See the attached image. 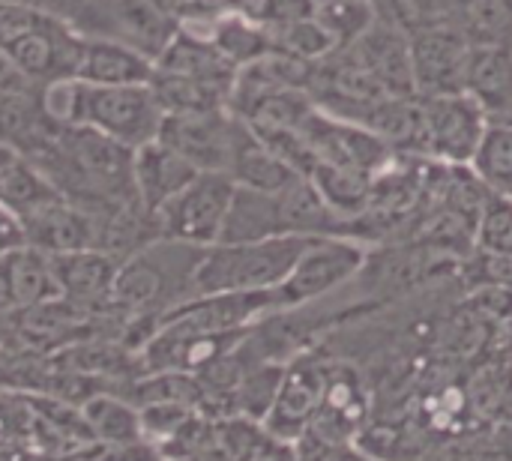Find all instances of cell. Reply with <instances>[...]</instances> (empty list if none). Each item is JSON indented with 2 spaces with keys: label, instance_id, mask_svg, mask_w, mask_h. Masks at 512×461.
Wrapping results in <instances>:
<instances>
[{
  "label": "cell",
  "instance_id": "obj_1",
  "mask_svg": "<svg viewBox=\"0 0 512 461\" xmlns=\"http://www.w3.org/2000/svg\"><path fill=\"white\" fill-rule=\"evenodd\" d=\"M39 99L54 120L93 126L129 150L156 141L165 120V111L156 102L150 84L99 87L66 78L57 84H45L39 90Z\"/></svg>",
  "mask_w": 512,
  "mask_h": 461
},
{
  "label": "cell",
  "instance_id": "obj_2",
  "mask_svg": "<svg viewBox=\"0 0 512 461\" xmlns=\"http://www.w3.org/2000/svg\"><path fill=\"white\" fill-rule=\"evenodd\" d=\"M84 36L60 15L30 0H0V54L33 84L75 78Z\"/></svg>",
  "mask_w": 512,
  "mask_h": 461
},
{
  "label": "cell",
  "instance_id": "obj_3",
  "mask_svg": "<svg viewBox=\"0 0 512 461\" xmlns=\"http://www.w3.org/2000/svg\"><path fill=\"white\" fill-rule=\"evenodd\" d=\"M315 237L282 234L252 243H213L195 270L192 297L276 291Z\"/></svg>",
  "mask_w": 512,
  "mask_h": 461
},
{
  "label": "cell",
  "instance_id": "obj_4",
  "mask_svg": "<svg viewBox=\"0 0 512 461\" xmlns=\"http://www.w3.org/2000/svg\"><path fill=\"white\" fill-rule=\"evenodd\" d=\"M369 264V249L363 240L354 237H315L297 264L291 267L288 279L276 288L279 309H300L315 300L330 297L351 279H357Z\"/></svg>",
  "mask_w": 512,
  "mask_h": 461
},
{
  "label": "cell",
  "instance_id": "obj_5",
  "mask_svg": "<svg viewBox=\"0 0 512 461\" xmlns=\"http://www.w3.org/2000/svg\"><path fill=\"white\" fill-rule=\"evenodd\" d=\"M234 189L237 183L228 171H198L195 180L156 213L159 237L183 240L192 246L219 243Z\"/></svg>",
  "mask_w": 512,
  "mask_h": 461
},
{
  "label": "cell",
  "instance_id": "obj_6",
  "mask_svg": "<svg viewBox=\"0 0 512 461\" xmlns=\"http://www.w3.org/2000/svg\"><path fill=\"white\" fill-rule=\"evenodd\" d=\"M423 156L444 165H471L489 114L468 90L420 96Z\"/></svg>",
  "mask_w": 512,
  "mask_h": 461
},
{
  "label": "cell",
  "instance_id": "obj_7",
  "mask_svg": "<svg viewBox=\"0 0 512 461\" xmlns=\"http://www.w3.org/2000/svg\"><path fill=\"white\" fill-rule=\"evenodd\" d=\"M237 114L231 108L165 114L159 141L174 147L198 171H228L234 150Z\"/></svg>",
  "mask_w": 512,
  "mask_h": 461
},
{
  "label": "cell",
  "instance_id": "obj_8",
  "mask_svg": "<svg viewBox=\"0 0 512 461\" xmlns=\"http://www.w3.org/2000/svg\"><path fill=\"white\" fill-rule=\"evenodd\" d=\"M327 381H330V369L324 363H318L309 354L294 357L282 372V384L270 414L264 417V429L273 432L276 438L297 444L309 432V426L315 423L324 405Z\"/></svg>",
  "mask_w": 512,
  "mask_h": 461
},
{
  "label": "cell",
  "instance_id": "obj_9",
  "mask_svg": "<svg viewBox=\"0 0 512 461\" xmlns=\"http://www.w3.org/2000/svg\"><path fill=\"white\" fill-rule=\"evenodd\" d=\"M411 57L417 93L465 90V63L471 39L453 24H417L411 33Z\"/></svg>",
  "mask_w": 512,
  "mask_h": 461
},
{
  "label": "cell",
  "instance_id": "obj_10",
  "mask_svg": "<svg viewBox=\"0 0 512 461\" xmlns=\"http://www.w3.org/2000/svg\"><path fill=\"white\" fill-rule=\"evenodd\" d=\"M351 51L363 60V66L381 81L390 96L408 99L417 93L414 78V57H411V36L408 30L390 15L375 18V24L351 45Z\"/></svg>",
  "mask_w": 512,
  "mask_h": 461
},
{
  "label": "cell",
  "instance_id": "obj_11",
  "mask_svg": "<svg viewBox=\"0 0 512 461\" xmlns=\"http://www.w3.org/2000/svg\"><path fill=\"white\" fill-rule=\"evenodd\" d=\"M120 261H123L120 255L105 252V249H81V252L51 255L60 297H66L69 303L90 309V312H108Z\"/></svg>",
  "mask_w": 512,
  "mask_h": 461
},
{
  "label": "cell",
  "instance_id": "obj_12",
  "mask_svg": "<svg viewBox=\"0 0 512 461\" xmlns=\"http://www.w3.org/2000/svg\"><path fill=\"white\" fill-rule=\"evenodd\" d=\"M60 297L51 255L24 243L0 255V315Z\"/></svg>",
  "mask_w": 512,
  "mask_h": 461
},
{
  "label": "cell",
  "instance_id": "obj_13",
  "mask_svg": "<svg viewBox=\"0 0 512 461\" xmlns=\"http://www.w3.org/2000/svg\"><path fill=\"white\" fill-rule=\"evenodd\" d=\"M156 69H165V72H174V75H183V78H192V81H201V84H210V87H222V90H234V81H237V66L213 45V39L195 27H186L180 24L177 36L168 42V48L153 60Z\"/></svg>",
  "mask_w": 512,
  "mask_h": 461
},
{
  "label": "cell",
  "instance_id": "obj_14",
  "mask_svg": "<svg viewBox=\"0 0 512 461\" xmlns=\"http://www.w3.org/2000/svg\"><path fill=\"white\" fill-rule=\"evenodd\" d=\"M132 174L141 207L156 216L180 189H186L195 180L198 168L189 159H183L174 147L156 138L135 150Z\"/></svg>",
  "mask_w": 512,
  "mask_h": 461
},
{
  "label": "cell",
  "instance_id": "obj_15",
  "mask_svg": "<svg viewBox=\"0 0 512 461\" xmlns=\"http://www.w3.org/2000/svg\"><path fill=\"white\" fill-rule=\"evenodd\" d=\"M465 90L489 117H512V42H471Z\"/></svg>",
  "mask_w": 512,
  "mask_h": 461
},
{
  "label": "cell",
  "instance_id": "obj_16",
  "mask_svg": "<svg viewBox=\"0 0 512 461\" xmlns=\"http://www.w3.org/2000/svg\"><path fill=\"white\" fill-rule=\"evenodd\" d=\"M150 78H153V60L147 54L123 42L84 36L75 63V81L120 87V84H150Z\"/></svg>",
  "mask_w": 512,
  "mask_h": 461
},
{
  "label": "cell",
  "instance_id": "obj_17",
  "mask_svg": "<svg viewBox=\"0 0 512 461\" xmlns=\"http://www.w3.org/2000/svg\"><path fill=\"white\" fill-rule=\"evenodd\" d=\"M228 174L234 177L237 186L261 189V192H279L285 189L294 177H300L267 141H261L240 117H237V132H234V150L228 162Z\"/></svg>",
  "mask_w": 512,
  "mask_h": 461
},
{
  "label": "cell",
  "instance_id": "obj_18",
  "mask_svg": "<svg viewBox=\"0 0 512 461\" xmlns=\"http://www.w3.org/2000/svg\"><path fill=\"white\" fill-rule=\"evenodd\" d=\"M309 180L315 183V189L321 192V198L327 201V207L348 225V234H351L354 222L369 210L372 189H375V174L366 171V168H354V165L318 162L309 171Z\"/></svg>",
  "mask_w": 512,
  "mask_h": 461
},
{
  "label": "cell",
  "instance_id": "obj_19",
  "mask_svg": "<svg viewBox=\"0 0 512 461\" xmlns=\"http://www.w3.org/2000/svg\"><path fill=\"white\" fill-rule=\"evenodd\" d=\"M282 234H285V225H282L279 195L237 186L219 243H252V240H267V237H282Z\"/></svg>",
  "mask_w": 512,
  "mask_h": 461
},
{
  "label": "cell",
  "instance_id": "obj_20",
  "mask_svg": "<svg viewBox=\"0 0 512 461\" xmlns=\"http://www.w3.org/2000/svg\"><path fill=\"white\" fill-rule=\"evenodd\" d=\"M60 198V192L42 177V171L9 141H0V204L18 216Z\"/></svg>",
  "mask_w": 512,
  "mask_h": 461
},
{
  "label": "cell",
  "instance_id": "obj_21",
  "mask_svg": "<svg viewBox=\"0 0 512 461\" xmlns=\"http://www.w3.org/2000/svg\"><path fill=\"white\" fill-rule=\"evenodd\" d=\"M195 30L207 33L213 39V45L237 69H243V66H249V63H255V60H261V57L276 51L270 30L261 21H255L249 12H240V9H234V12L204 24V27H195Z\"/></svg>",
  "mask_w": 512,
  "mask_h": 461
},
{
  "label": "cell",
  "instance_id": "obj_22",
  "mask_svg": "<svg viewBox=\"0 0 512 461\" xmlns=\"http://www.w3.org/2000/svg\"><path fill=\"white\" fill-rule=\"evenodd\" d=\"M471 168L495 195L512 201V117H489Z\"/></svg>",
  "mask_w": 512,
  "mask_h": 461
},
{
  "label": "cell",
  "instance_id": "obj_23",
  "mask_svg": "<svg viewBox=\"0 0 512 461\" xmlns=\"http://www.w3.org/2000/svg\"><path fill=\"white\" fill-rule=\"evenodd\" d=\"M150 90L156 96V102L162 105L165 114H189V111H210V108H228L231 105V93L222 87H210L165 69L153 66V78H150Z\"/></svg>",
  "mask_w": 512,
  "mask_h": 461
},
{
  "label": "cell",
  "instance_id": "obj_24",
  "mask_svg": "<svg viewBox=\"0 0 512 461\" xmlns=\"http://www.w3.org/2000/svg\"><path fill=\"white\" fill-rule=\"evenodd\" d=\"M84 423L90 426V432L96 438H102L105 444H135L144 441L141 438V414L132 402L114 396H93L84 405Z\"/></svg>",
  "mask_w": 512,
  "mask_h": 461
},
{
  "label": "cell",
  "instance_id": "obj_25",
  "mask_svg": "<svg viewBox=\"0 0 512 461\" xmlns=\"http://www.w3.org/2000/svg\"><path fill=\"white\" fill-rule=\"evenodd\" d=\"M318 21L330 30L339 48H351L378 18L372 0H324L318 3Z\"/></svg>",
  "mask_w": 512,
  "mask_h": 461
},
{
  "label": "cell",
  "instance_id": "obj_26",
  "mask_svg": "<svg viewBox=\"0 0 512 461\" xmlns=\"http://www.w3.org/2000/svg\"><path fill=\"white\" fill-rule=\"evenodd\" d=\"M270 36H273L276 51L291 54V57H300V60H309V63H321L324 57H330L333 51H339L336 39L318 21V15L303 18V21L288 24V27H276V30H270Z\"/></svg>",
  "mask_w": 512,
  "mask_h": 461
},
{
  "label": "cell",
  "instance_id": "obj_27",
  "mask_svg": "<svg viewBox=\"0 0 512 461\" xmlns=\"http://www.w3.org/2000/svg\"><path fill=\"white\" fill-rule=\"evenodd\" d=\"M474 249L512 255V201L495 195L483 204L474 225Z\"/></svg>",
  "mask_w": 512,
  "mask_h": 461
},
{
  "label": "cell",
  "instance_id": "obj_28",
  "mask_svg": "<svg viewBox=\"0 0 512 461\" xmlns=\"http://www.w3.org/2000/svg\"><path fill=\"white\" fill-rule=\"evenodd\" d=\"M315 12H318V0H261L249 15L261 21L267 30H276L312 18Z\"/></svg>",
  "mask_w": 512,
  "mask_h": 461
},
{
  "label": "cell",
  "instance_id": "obj_29",
  "mask_svg": "<svg viewBox=\"0 0 512 461\" xmlns=\"http://www.w3.org/2000/svg\"><path fill=\"white\" fill-rule=\"evenodd\" d=\"M36 90H39V84H33L24 72H18V69L0 54V102L24 99V96H33Z\"/></svg>",
  "mask_w": 512,
  "mask_h": 461
},
{
  "label": "cell",
  "instance_id": "obj_30",
  "mask_svg": "<svg viewBox=\"0 0 512 461\" xmlns=\"http://www.w3.org/2000/svg\"><path fill=\"white\" fill-rule=\"evenodd\" d=\"M27 243V231L24 222L15 210H9L6 204H0V255L9 249H18Z\"/></svg>",
  "mask_w": 512,
  "mask_h": 461
},
{
  "label": "cell",
  "instance_id": "obj_31",
  "mask_svg": "<svg viewBox=\"0 0 512 461\" xmlns=\"http://www.w3.org/2000/svg\"><path fill=\"white\" fill-rule=\"evenodd\" d=\"M258 3H261V0H237V6H240L243 12H252V9H255Z\"/></svg>",
  "mask_w": 512,
  "mask_h": 461
},
{
  "label": "cell",
  "instance_id": "obj_32",
  "mask_svg": "<svg viewBox=\"0 0 512 461\" xmlns=\"http://www.w3.org/2000/svg\"><path fill=\"white\" fill-rule=\"evenodd\" d=\"M318 3H324V0H318Z\"/></svg>",
  "mask_w": 512,
  "mask_h": 461
}]
</instances>
